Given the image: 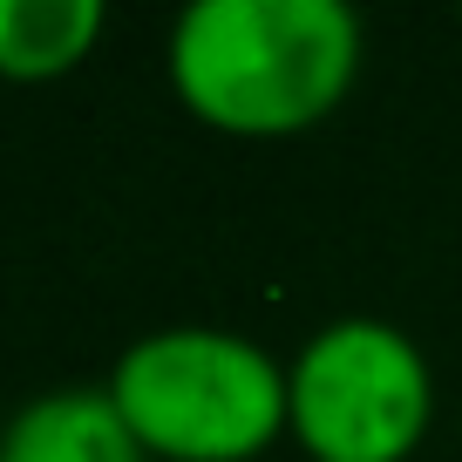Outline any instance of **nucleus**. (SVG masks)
Returning <instances> with one entry per match:
<instances>
[{"mask_svg": "<svg viewBox=\"0 0 462 462\" xmlns=\"http://www.w3.org/2000/svg\"><path fill=\"white\" fill-rule=\"evenodd\" d=\"M361 69L346 0H190L171 28V88L231 136H292L333 109Z\"/></svg>", "mask_w": 462, "mask_h": 462, "instance_id": "nucleus-1", "label": "nucleus"}, {"mask_svg": "<svg viewBox=\"0 0 462 462\" xmlns=\"http://www.w3.org/2000/svg\"><path fill=\"white\" fill-rule=\"evenodd\" d=\"M109 402L163 462H245L286 429V367L231 327H157L109 367Z\"/></svg>", "mask_w": 462, "mask_h": 462, "instance_id": "nucleus-2", "label": "nucleus"}, {"mask_svg": "<svg viewBox=\"0 0 462 462\" xmlns=\"http://www.w3.org/2000/svg\"><path fill=\"white\" fill-rule=\"evenodd\" d=\"M435 374L394 319L346 313L286 367V421L313 462H402L429 435Z\"/></svg>", "mask_w": 462, "mask_h": 462, "instance_id": "nucleus-3", "label": "nucleus"}, {"mask_svg": "<svg viewBox=\"0 0 462 462\" xmlns=\"http://www.w3.org/2000/svg\"><path fill=\"white\" fill-rule=\"evenodd\" d=\"M0 462H150L109 388H48L0 429Z\"/></svg>", "mask_w": 462, "mask_h": 462, "instance_id": "nucleus-4", "label": "nucleus"}, {"mask_svg": "<svg viewBox=\"0 0 462 462\" xmlns=\"http://www.w3.org/2000/svg\"><path fill=\"white\" fill-rule=\"evenodd\" d=\"M109 28L102 0H0V75L48 82L69 75Z\"/></svg>", "mask_w": 462, "mask_h": 462, "instance_id": "nucleus-5", "label": "nucleus"}]
</instances>
